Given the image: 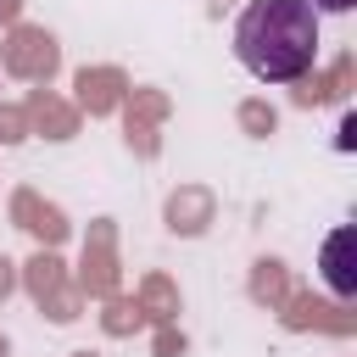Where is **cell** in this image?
Segmentation results:
<instances>
[{
  "label": "cell",
  "instance_id": "1",
  "mask_svg": "<svg viewBox=\"0 0 357 357\" xmlns=\"http://www.w3.org/2000/svg\"><path fill=\"white\" fill-rule=\"evenodd\" d=\"M234 50L262 84H290L318 56V17L307 0H251L234 28Z\"/></svg>",
  "mask_w": 357,
  "mask_h": 357
},
{
  "label": "cell",
  "instance_id": "3",
  "mask_svg": "<svg viewBox=\"0 0 357 357\" xmlns=\"http://www.w3.org/2000/svg\"><path fill=\"white\" fill-rule=\"evenodd\" d=\"M324 6H329V11H346V6H351V0H324Z\"/></svg>",
  "mask_w": 357,
  "mask_h": 357
},
{
  "label": "cell",
  "instance_id": "2",
  "mask_svg": "<svg viewBox=\"0 0 357 357\" xmlns=\"http://www.w3.org/2000/svg\"><path fill=\"white\" fill-rule=\"evenodd\" d=\"M340 245H346V234H335V240H329V284H335L340 296H351V273L340 268Z\"/></svg>",
  "mask_w": 357,
  "mask_h": 357
}]
</instances>
